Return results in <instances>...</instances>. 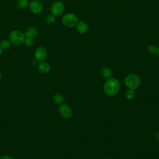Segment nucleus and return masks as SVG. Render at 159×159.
I'll return each instance as SVG.
<instances>
[{
	"mask_svg": "<svg viewBox=\"0 0 159 159\" xmlns=\"http://www.w3.org/2000/svg\"><path fill=\"white\" fill-rule=\"evenodd\" d=\"M120 83L115 78H110L107 80L104 85V91L106 94L109 96L116 95L119 91Z\"/></svg>",
	"mask_w": 159,
	"mask_h": 159,
	"instance_id": "nucleus-1",
	"label": "nucleus"
},
{
	"mask_svg": "<svg viewBox=\"0 0 159 159\" xmlns=\"http://www.w3.org/2000/svg\"><path fill=\"white\" fill-rule=\"evenodd\" d=\"M124 83L129 89L135 90L140 86V80L137 75L129 74L125 78Z\"/></svg>",
	"mask_w": 159,
	"mask_h": 159,
	"instance_id": "nucleus-2",
	"label": "nucleus"
},
{
	"mask_svg": "<svg viewBox=\"0 0 159 159\" xmlns=\"http://www.w3.org/2000/svg\"><path fill=\"white\" fill-rule=\"evenodd\" d=\"M78 21L79 20L77 16L71 12L65 14L61 18L63 24L67 27H73L76 26Z\"/></svg>",
	"mask_w": 159,
	"mask_h": 159,
	"instance_id": "nucleus-3",
	"label": "nucleus"
},
{
	"mask_svg": "<svg viewBox=\"0 0 159 159\" xmlns=\"http://www.w3.org/2000/svg\"><path fill=\"white\" fill-rule=\"evenodd\" d=\"M25 39L24 34L19 30H14L9 35L11 42L15 45H20L24 43Z\"/></svg>",
	"mask_w": 159,
	"mask_h": 159,
	"instance_id": "nucleus-4",
	"label": "nucleus"
},
{
	"mask_svg": "<svg viewBox=\"0 0 159 159\" xmlns=\"http://www.w3.org/2000/svg\"><path fill=\"white\" fill-rule=\"evenodd\" d=\"M51 12L52 14L56 16H59L61 15L65 10L64 4L59 1L54 2L51 6Z\"/></svg>",
	"mask_w": 159,
	"mask_h": 159,
	"instance_id": "nucleus-5",
	"label": "nucleus"
},
{
	"mask_svg": "<svg viewBox=\"0 0 159 159\" xmlns=\"http://www.w3.org/2000/svg\"><path fill=\"white\" fill-rule=\"evenodd\" d=\"M58 112L61 117L64 119H69L72 116V109L66 104H62L59 106Z\"/></svg>",
	"mask_w": 159,
	"mask_h": 159,
	"instance_id": "nucleus-6",
	"label": "nucleus"
},
{
	"mask_svg": "<svg viewBox=\"0 0 159 159\" xmlns=\"http://www.w3.org/2000/svg\"><path fill=\"white\" fill-rule=\"evenodd\" d=\"M29 6L30 12L35 14L40 13L43 10V5L39 0H32L30 2Z\"/></svg>",
	"mask_w": 159,
	"mask_h": 159,
	"instance_id": "nucleus-7",
	"label": "nucleus"
},
{
	"mask_svg": "<svg viewBox=\"0 0 159 159\" xmlns=\"http://www.w3.org/2000/svg\"><path fill=\"white\" fill-rule=\"evenodd\" d=\"M35 58L39 61H43L47 56V52L45 48L43 47H38L34 53Z\"/></svg>",
	"mask_w": 159,
	"mask_h": 159,
	"instance_id": "nucleus-8",
	"label": "nucleus"
},
{
	"mask_svg": "<svg viewBox=\"0 0 159 159\" xmlns=\"http://www.w3.org/2000/svg\"><path fill=\"white\" fill-rule=\"evenodd\" d=\"M76 30L80 34H85L88 30V25L87 23L84 20H79L76 25Z\"/></svg>",
	"mask_w": 159,
	"mask_h": 159,
	"instance_id": "nucleus-9",
	"label": "nucleus"
},
{
	"mask_svg": "<svg viewBox=\"0 0 159 159\" xmlns=\"http://www.w3.org/2000/svg\"><path fill=\"white\" fill-rule=\"evenodd\" d=\"M37 68H38L39 71L43 74L49 73L51 70L50 64L48 63H47L46 61H42L41 62H40L38 64Z\"/></svg>",
	"mask_w": 159,
	"mask_h": 159,
	"instance_id": "nucleus-10",
	"label": "nucleus"
},
{
	"mask_svg": "<svg viewBox=\"0 0 159 159\" xmlns=\"http://www.w3.org/2000/svg\"><path fill=\"white\" fill-rule=\"evenodd\" d=\"M37 34H38L37 29L34 26H30V27H29L26 29V30L24 33V35L26 37L34 38L37 36Z\"/></svg>",
	"mask_w": 159,
	"mask_h": 159,
	"instance_id": "nucleus-11",
	"label": "nucleus"
},
{
	"mask_svg": "<svg viewBox=\"0 0 159 159\" xmlns=\"http://www.w3.org/2000/svg\"><path fill=\"white\" fill-rule=\"evenodd\" d=\"M53 101L57 104H61L65 101L64 96L60 93H56L53 96Z\"/></svg>",
	"mask_w": 159,
	"mask_h": 159,
	"instance_id": "nucleus-12",
	"label": "nucleus"
},
{
	"mask_svg": "<svg viewBox=\"0 0 159 159\" xmlns=\"http://www.w3.org/2000/svg\"><path fill=\"white\" fill-rule=\"evenodd\" d=\"M101 73H102V75L104 76V78L106 79L110 78L112 75V70L107 67H104L101 70Z\"/></svg>",
	"mask_w": 159,
	"mask_h": 159,
	"instance_id": "nucleus-13",
	"label": "nucleus"
},
{
	"mask_svg": "<svg viewBox=\"0 0 159 159\" xmlns=\"http://www.w3.org/2000/svg\"><path fill=\"white\" fill-rule=\"evenodd\" d=\"M29 5V2L28 0H18L17 2V6L20 9H24L27 7Z\"/></svg>",
	"mask_w": 159,
	"mask_h": 159,
	"instance_id": "nucleus-14",
	"label": "nucleus"
},
{
	"mask_svg": "<svg viewBox=\"0 0 159 159\" xmlns=\"http://www.w3.org/2000/svg\"><path fill=\"white\" fill-rule=\"evenodd\" d=\"M11 41L8 39H3L0 42V47L2 50H7L11 46Z\"/></svg>",
	"mask_w": 159,
	"mask_h": 159,
	"instance_id": "nucleus-15",
	"label": "nucleus"
},
{
	"mask_svg": "<svg viewBox=\"0 0 159 159\" xmlns=\"http://www.w3.org/2000/svg\"><path fill=\"white\" fill-rule=\"evenodd\" d=\"M125 97L127 99H132L134 98L135 96V93L134 90L132 89H128L125 91Z\"/></svg>",
	"mask_w": 159,
	"mask_h": 159,
	"instance_id": "nucleus-16",
	"label": "nucleus"
},
{
	"mask_svg": "<svg viewBox=\"0 0 159 159\" xmlns=\"http://www.w3.org/2000/svg\"><path fill=\"white\" fill-rule=\"evenodd\" d=\"M158 47L155 45H150L147 48L148 52L151 55H155L157 53Z\"/></svg>",
	"mask_w": 159,
	"mask_h": 159,
	"instance_id": "nucleus-17",
	"label": "nucleus"
},
{
	"mask_svg": "<svg viewBox=\"0 0 159 159\" xmlns=\"http://www.w3.org/2000/svg\"><path fill=\"white\" fill-rule=\"evenodd\" d=\"M24 43L25 44V45H26L27 47H32L34 44V38H31V37H26L24 39Z\"/></svg>",
	"mask_w": 159,
	"mask_h": 159,
	"instance_id": "nucleus-18",
	"label": "nucleus"
},
{
	"mask_svg": "<svg viewBox=\"0 0 159 159\" xmlns=\"http://www.w3.org/2000/svg\"><path fill=\"white\" fill-rule=\"evenodd\" d=\"M46 22L50 25L54 24L55 22V16H53L52 14H48L46 17Z\"/></svg>",
	"mask_w": 159,
	"mask_h": 159,
	"instance_id": "nucleus-19",
	"label": "nucleus"
},
{
	"mask_svg": "<svg viewBox=\"0 0 159 159\" xmlns=\"http://www.w3.org/2000/svg\"><path fill=\"white\" fill-rule=\"evenodd\" d=\"M0 159H13V158L9 155H3L0 158Z\"/></svg>",
	"mask_w": 159,
	"mask_h": 159,
	"instance_id": "nucleus-20",
	"label": "nucleus"
},
{
	"mask_svg": "<svg viewBox=\"0 0 159 159\" xmlns=\"http://www.w3.org/2000/svg\"><path fill=\"white\" fill-rule=\"evenodd\" d=\"M156 139H157V142L159 143V132H158L156 135Z\"/></svg>",
	"mask_w": 159,
	"mask_h": 159,
	"instance_id": "nucleus-21",
	"label": "nucleus"
},
{
	"mask_svg": "<svg viewBox=\"0 0 159 159\" xmlns=\"http://www.w3.org/2000/svg\"><path fill=\"white\" fill-rule=\"evenodd\" d=\"M2 49L1 47H0V56H1V54H2Z\"/></svg>",
	"mask_w": 159,
	"mask_h": 159,
	"instance_id": "nucleus-22",
	"label": "nucleus"
},
{
	"mask_svg": "<svg viewBox=\"0 0 159 159\" xmlns=\"http://www.w3.org/2000/svg\"><path fill=\"white\" fill-rule=\"evenodd\" d=\"M157 54L159 56V46L158 47V49H157Z\"/></svg>",
	"mask_w": 159,
	"mask_h": 159,
	"instance_id": "nucleus-23",
	"label": "nucleus"
},
{
	"mask_svg": "<svg viewBox=\"0 0 159 159\" xmlns=\"http://www.w3.org/2000/svg\"><path fill=\"white\" fill-rule=\"evenodd\" d=\"M1 79V73L0 72V80Z\"/></svg>",
	"mask_w": 159,
	"mask_h": 159,
	"instance_id": "nucleus-24",
	"label": "nucleus"
},
{
	"mask_svg": "<svg viewBox=\"0 0 159 159\" xmlns=\"http://www.w3.org/2000/svg\"><path fill=\"white\" fill-rule=\"evenodd\" d=\"M106 159H108V158H106Z\"/></svg>",
	"mask_w": 159,
	"mask_h": 159,
	"instance_id": "nucleus-25",
	"label": "nucleus"
},
{
	"mask_svg": "<svg viewBox=\"0 0 159 159\" xmlns=\"http://www.w3.org/2000/svg\"><path fill=\"white\" fill-rule=\"evenodd\" d=\"M94 159H95V158H94Z\"/></svg>",
	"mask_w": 159,
	"mask_h": 159,
	"instance_id": "nucleus-26",
	"label": "nucleus"
}]
</instances>
